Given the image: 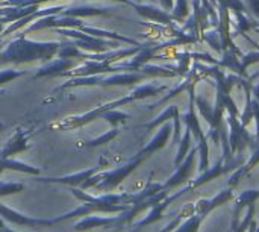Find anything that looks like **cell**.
<instances>
[{"instance_id": "cell-1", "label": "cell", "mask_w": 259, "mask_h": 232, "mask_svg": "<svg viewBox=\"0 0 259 232\" xmlns=\"http://www.w3.org/2000/svg\"><path fill=\"white\" fill-rule=\"evenodd\" d=\"M61 43L58 41H32L24 36H18L11 41L0 52V65L5 64H26L33 61H52L59 52Z\"/></svg>"}, {"instance_id": "cell-19", "label": "cell", "mask_w": 259, "mask_h": 232, "mask_svg": "<svg viewBox=\"0 0 259 232\" xmlns=\"http://www.w3.org/2000/svg\"><path fill=\"white\" fill-rule=\"evenodd\" d=\"M211 2H212V3H214V5H215V3H217V0H211Z\"/></svg>"}, {"instance_id": "cell-15", "label": "cell", "mask_w": 259, "mask_h": 232, "mask_svg": "<svg viewBox=\"0 0 259 232\" xmlns=\"http://www.w3.org/2000/svg\"><path fill=\"white\" fill-rule=\"evenodd\" d=\"M247 5L252 9V12L259 18V0H247Z\"/></svg>"}, {"instance_id": "cell-11", "label": "cell", "mask_w": 259, "mask_h": 232, "mask_svg": "<svg viewBox=\"0 0 259 232\" xmlns=\"http://www.w3.org/2000/svg\"><path fill=\"white\" fill-rule=\"evenodd\" d=\"M100 117H102V119H105L106 122H109L111 125H118V123L126 122L127 114L120 112V111H115V109H109V111L102 112V114H100Z\"/></svg>"}, {"instance_id": "cell-8", "label": "cell", "mask_w": 259, "mask_h": 232, "mask_svg": "<svg viewBox=\"0 0 259 232\" xmlns=\"http://www.w3.org/2000/svg\"><path fill=\"white\" fill-rule=\"evenodd\" d=\"M0 169L3 170H14V172H21V173H27V175H39L41 173V169L38 167H33L24 161H20V160H12V158H8V160H2L0 161Z\"/></svg>"}, {"instance_id": "cell-16", "label": "cell", "mask_w": 259, "mask_h": 232, "mask_svg": "<svg viewBox=\"0 0 259 232\" xmlns=\"http://www.w3.org/2000/svg\"><path fill=\"white\" fill-rule=\"evenodd\" d=\"M161 2V6L164 8V11L167 12V11H170V9H173V3H175V0H159Z\"/></svg>"}, {"instance_id": "cell-5", "label": "cell", "mask_w": 259, "mask_h": 232, "mask_svg": "<svg viewBox=\"0 0 259 232\" xmlns=\"http://www.w3.org/2000/svg\"><path fill=\"white\" fill-rule=\"evenodd\" d=\"M126 5L132 6L141 17H144L147 20L158 21V23H164V24H168V23L173 21L171 15L168 12H165L164 9H159V8L150 6V5H140V3H135L132 0H126Z\"/></svg>"}, {"instance_id": "cell-18", "label": "cell", "mask_w": 259, "mask_h": 232, "mask_svg": "<svg viewBox=\"0 0 259 232\" xmlns=\"http://www.w3.org/2000/svg\"><path fill=\"white\" fill-rule=\"evenodd\" d=\"M3 30H5V24H3V23H0V35L3 33Z\"/></svg>"}, {"instance_id": "cell-3", "label": "cell", "mask_w": 259, "mask_h": 232, "mask_svg": "<svg viewBox=\"0 0 259 232\" xmlns=\"http://www.w3.org/2000/svg\"><path fill=\"white\" fill-rule=\"evenodd\" d=\"M26 149H29V135L23 129L17 128L15 134L8 140L5 147L0 150V161L12 158L14 155L20 153V152H24Z\"/></svg>"}, {"instance_id": "cell-14", "label": "cell", "mask_w": 259, "mask_h": 232, "mask_svg": "<svg viewBox=\"0 0 259 232\" xmlns=\"http://www.w3.org/2000/svg\"><path fill=\"white\" fill-rule=\"evenodd\" d=\"M222 5H225L228 9H234L235 12H246V6L241 0H219Z\"/></svg>"}, {"instance_id": "cell-13", "label": "cell", "mask_w": 259, "mask_h": 232, "mask_svg": "<svg viewBox=\"0 0 259 232\" xmlns=\"http://www.w3.org/2000/svg\"><path fill=\"white\" fill-rule=\"evenodd\" d=\"M21 191H24V185L23 184H17V182H0V198L2 196H8V195L21 193Z\"/></svg>"}, {"instance_id": "cell-12", "label": "cell", "mask_w": 259, "mask_h": 232, "mask_svg": "<svg viewBox=\"0 0 259 232\" xmlns=\"http://www.w3.org/2000/svg\"><path fill=\"white\" fill-rule=\"evenodd\" d=\"M188 15V3L187 0H176V6H173L171 18L176 21H182Z\"/></svg>"}, {"instance_id": "cell-17", "label": "cell", "mask_w": 259, "mask_h": 232, "mask_svg": "<svg viewBox=\"0 0 259 232\" xmlns=\"http://www.w3.org/2000/svg\"><path fill=\"white\" fill-rule=\"evenodd\" d=\"M3 46H5V36H2V35H0V52H2Z\"/></svg>"}, {"instance_id": "cell-2", "label": "cell", "mask_w": 259, "mask_h": 232, "mask_svg": "<svg viewBox=\"0 0 259 232\" xmlns=\"http://www.w3.org/2000/svg\"><path fill=\"white\" fill-rule=\"evenodd\" d=\"M80 62L77 59H64V58H58L55 61H49L44 65H41L33 78H55V76H64L65 73H68L70 70H74L76 67H79Z\"/></svg>"}, {"instance_id": "cell-10", "label": "cell", "mask_w": 259, "mask_h": 232, "mask_svg": "<svg viewBox=\"0 0 259 232\" xmlns=\"http://www.w3.org/2000/svg\"><path fill=\"white\" fill-rule=\"evenodd\" d=\"M117 134H118V131L117 129H112V131H109V132H106V134H103V135H100V137H97L94 140L85 141L83 143V147H97V146H102L105 143H109L114 137H117Z\"/></svg>"}, {"instance_id": "cell-9", "label": "cell", "mask_w": 259, "mask_h": 232, "mask_svg": "<svg viewBox=\"0 0 259 232\" xmlns=\"http://www.w3.org/2000/svg\"><path fill=\"white\" fill-rule=\"evenodd\" d=\"M29 74L27 70H15V68H6V70H2L0 71V85H5L17 78H21V76H26Z\"/></svg>"}, {"instance_id": "cell-6", "label": "cell", "mask_w": 259, "mask_h": 232, "mask_svg": "<svg viewBox=\"0 0 259 232\" xmlns=\"http://www.w3.org/2000/svg\"><path fill=\"white\" fill-rule=\"evenodd\" d=\"M109 8H97L91 5H77V6H68L65 8L61 15L62 17H73V18H82V17H94V15H108Z\"/></svg>"}, {"instance_id": "cell-4", "label": "cell", "mask_w": 259, "mask_h": 232, "mask_svg": "<svg viewBox=\"0 0 259 232\" xmlns=\"http://www.w3.org/2000/svg\"><path fill=\"white\" fill-rule=\"evenodd\" d=\"M97 170H99V167H93V169L82 170L74 175H67L62 178H35V181L46 182V184H62V185H70V187H76V185L82 187L91 176H94L97 173Z\"/></svg>"}, {"instance_id": "cell-7", "label": "cell", "mask_w": 259, "mask_h": 232, "mask_svg": "<svg viewBox=\"0 0 259 232\" xmlns=\"http://www.w3.org/2000/svg\"><path fill=\"white\" fill-rule=\"evenodd\" d=\"M117 217H103V216H87L82 220H79L74 225V229L79 232L90 231L93 228H103L108 225H112L114 222H117Z\"/></svg>"}, {"instance_id": "cell-20", "label": "cell", "mask_w": 259, "mask_h": 232, "mask_svg": "<svg viewBox=\"0 0 259 232\" xmlns=\"http://www.w3.org/2000/svg\"><path fill=\"white\" fill-rule=\"evenodd\" d=\"M0 2H5V0H0Z\"/></svg>"}]
</instances>
